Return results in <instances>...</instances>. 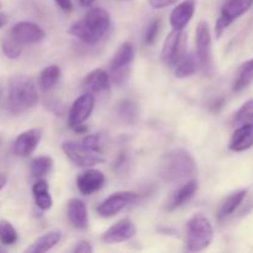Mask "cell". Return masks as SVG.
Segmentation results:
<instances>
[{
  "mask_svg": "<svg viewBox=\"0 0 253 253\" xmlns=\"http://www.w3.org/2000/svg\"><path fill=\"white\" fill-rule=\"evenodd\" d=\"M188 36L183 30H173L168 34L162 47V61L166 66L175 67L185 56Z\"/></svg>",
  "mask_w": 253,
  "mask_h": 253,
  "instance_id": "cell-6",
  "label": "cell"
},
{
  "mask_svg": "<svg viewBox=\"0 0 253 253\" xmlns=\"http://www.w3.org/2000/svg\"><path fill=\"white\" fill-rule=\"evenodd\" d=\"M10 36L14 37L21 44H30L41 42L46 37V32L37 24L30 21H21L11 27Z\"/></svg>",
  "mask_w": 253,
  "mask_h": 253,
  "instance_id": "cell-12",
  "label": "cell"
},
{
  "mask_svg": "<svg viewBox=\"0 0 253 253\" xmlns=\"http://www.w3.org/2000/svg\"><path fill=\"white\" fill-rule=\"evenodd\" d=\"M62 150L66 153L67 157L78 167H93L105 162L103 153L95 152L79 141H67L62 143Z\"/></svg>",
  "mask_w": 253,
  "mask_h": 253,
  "instance_id": "cell-7",
  "label": "cell"
},
{
  "mask_svg": "<svg viewBox=\"0 0 253 253\" xmlns=\"http://www.w3.org/2000/svg\"><path fill=\"white\" fill-rule=\"evenodd\" d=\"M6 22H7L6 15L1 14V12H0V29H1L2 26H5V25H6Z\"/></svg>",
  "mask_w": 253,
  "mask_h": 253,
  "instance_id": "cell-40",
  "label": "cell"
},
{
  "mask_svg": "<svg viewBox=\"0 0 253 253\" xmlns=\"http://www.w3.org/2000/svg\"><path fill=\"white\" fill-rule=\"evenodd\" d=\"M246 194H247V190L241 189L232 193L231 195H229V197H227L226 199L220 204L219 211H217V216H219V219L220 220L226 219L227 216L234 214V212L237 210V208L242 204V202H244L245 198H246Z\"/></svg>",
  "mask_w": 253,
  "mask_h": 253,
  "instance_id": "cell-21",
  "label": "cell"
},
{
  "mask_svg": "<svg viewBox=\"0 0 253 253\" xmlns=\"http://www.w3.org/2000/svg\"><path fill=\"white\" fill-rule=\"evenodd\" d=\"M67 216H68L69 222L72 226L78 230H84L88 227L89 217L86 205L84 204L83 200L73 198L68 202L67 205Z\"/></svg>",
  "mask_w": 253,
  "mask_h": 253,
  "instance_id": "cell-18",
  "label": "cell"
},
{
  "mask_svg": "<svg viewBox=\"0 0 253 253\" xmlns=\"http://www.w3.org/2000/svg\"><path fill=\"white\" fill-rule=\"evenodd\" d=\"M83 88L91 94L108 91L110 89V74L101 68L94 69L84 78Z\"/></svg>",
  "mask_w": 253,
  "mask_h": 253,
  "instance_id": "cell-19",
  "label": "cell"
},
{
  "mask_svg": "<svg viewBox=\"0 0 253 253\" xmlns=\"http://www.w3.org/2000/svg\"><path fill=\"white\" fill-rule=\"evenodd\" d=\"M17 241V232L11 222L7 220H0V242L5 246L14 245Z\"/></svg>",
  "mask_w": 253,
  "mask_h": 253,
  "instance_id": "cell-29",
  "label": "cell"
},
{
  "mask_svg": "<svg viewBox=\"0 0 253 253\" xmlns=\"http://www.w3.org/2000/svg\"><path fill=\"white\" fill-rule=\"evenodd\" d=\"M197 169L198 166L194 157L187 150L175 148L161 158L158 174L163 182L178 183L193 177Z\"/></svg>",
  "mask_w": 253,
  "mask_h": 253,
  "instance_id": "cell-2",
  "label": "cell"
},
{
  "mask_svg": "<svg viewBox=\"0 0 253 253\" xmlns=\"http://www.w3.org/2000/svg\"><path fill=\"white\" fill-rule=\"evenodd\" d=\"M61 77V69L56 64L42 69L39 76V86L42 91H48L53 88Z\"/></svg>",
  "mask_w": 253,
  "mask_h": 253,
  "instance_id": "cell-25",
  "label": "cell"
},
{
  "mask_svg": "<svg viewBox=\"0 0 253 253\" xmlns=\"http://www.w3.org/2000/svg\"><path fill=\"white\" fill-rule=\"evenodd\" d=\"M39 103V91L35 82L27 76H14L9 81L7 105L11 113L20 114Z\"/></svg>",
  "mask_w": 253,
  "mask_h": 253,
  "instance_id": "cell-3",
  "label": "cell"
},
{
  "mask_svg": "<svg viewBox=\"0 0 253 253\" xmlns=\"http://www.w3.org/2000/svg\"><path fill=\"white\" fill-rule=\"evenodd\" d=\"M81 142L95 152L103 153L105 151L108 140H106V136L104 133H94V135L85 136Z\"/></svg>",
  "mask_w": 253,
  "mask_h": 253,
  "instance_id": "cell-30",
  "label": "cell"
},
{
  "mask_svg": "<svg viewBox=\"0 0 253 253\" xmlns=\"http://www.w3.org/2000/svg\"><path fill=\"white\" fill-rule=\"evenodd\" d=\"M56 4L61 7L64 11H71L73 9V4H72V0H54Z\"/></svg>",
  "mask_w": 253,
  "mask_h": 253,
  "instance_id": "cell-36",
  "label": "cell"
},
{
  "mask_svg": "<svg viewBox=\"0 0 253 253\" xmlns=\"http://www.w3.org/2000/svg\"><path fill=\"white\" fill-rule=\"evenodd\" d=\"M0 252H4V249H2V247H0Z\"/></svg>",
  "mask_w": 253,
  "mask_h": 253,
  "instance_id": "cell-41",
  "label": "cell"
},
{
  "mask_svg": "<svg viewBox=\"0 0 253 253\" xmlns=\"http://www.w3.org/2000/svg\"><path fill=\"white\" fill-rule=\"evenodd\" d=\"M126 162H127V158H126L125 153H121V156L119 157V160L116 161V169H121V168L126 165Z\"/></svg>",
  "mask_w": 253,
  "mask_h": 253,
  "instance_id": "cell-37",
  "label": "cell"
},
{
  "mask_svg": "<svg viewBox=\"0 0 253 253\" xmlns=\"http://www.w3.org/2000/svg\"><path fill=\"white\" fill-rule=\"evenodd\" d=\"M135 57V49L130 42H125L119 47L110 61L111 78L115 83L121 84L128 77V69Z\"/></svg>",
  "mask_w": 253,
  "mask_h": 253,
  "instance_id": "cell-8",
  "label": "cell"
},
{
  "mask_svg": "<svg viewBox=\"0 0 253 253\" xmlns=\"http://www.w3.org/2000/svg\"><path fill=\"white\" fill-rule=\"evenodd\" d=\"M105 184V175L101 170L88 169L77 178V188L83 195H91Z\"/></svg>",
  "mask_w": 253,
  "mask_h": 253,
  "instance_id": "cell-15",
  "label": "cell"
},
{
  "mask_svg": "<svg viewBox=\"0 0 253 253\" xmlns=\"http://www.w3.org/2000/svg\"><path fill=\"white\" fill-rule=\"evenodd\" d=\"M195 44H197V59L200 69L207 77L215 74L214 57H212L211 31L207 21H200L195 31Z\"/></svg>",
  "mask_w": 253,
  "mask_h": 253,
  "instance_id": "cell-5",
  "label": "cell"
},
{
  "mask_svg": "<svg viewBox=\"0 0 253 253\" xmlns=\"http://www.w3.org/2000/svg\"><path fill=\"white\" fill-rule=\"evenodd\" d=\"M41 131L39 128H30L20 133L14 141V153L19 157H29L34 153L41 141Z\"/></svg>",
  "mask_w": 253,
  "mask_h": 253,
  "instance_id": "cell-14",
  "label": "cell"
},
{
  "mask_svg": "<svg viewBox=\"0 0 253 253\" xmlns=\"http://www.w3.org/2000/svg\"><path fill=\"white\" fill-rule=\"evenodd\" d=\"M198 59L197 56L193 54H185L179 63L175 66V77L177 78H188V77L193 76L198 69Z\"/></svg>",
  "mask_w": 253,
  "mask_h": 253,
  "instance_id": "cell-26",
  "label": "cell"
},
{
  "mask_svg": "<svg viewBox=\"0 0 253 253\" xmlns=\"http://www.w3.org/2000/svg\"><path fill=\"white\" fill-rule=\"evenodd\" d=\"M137 200L138 194L133 192L114 193L99 205L96 211L101 217H113Z\"/></svg>",
  "mask_w": 253,
  "mask_h": 253,
  "instance_id": "cell-10",
  "label": "cell"
},
{
  "mask_svg": "<svg viewBox=\"0 0 253 253\" xmlns=\"http://www.w3.org/2000/svg\"><path fill=\"white\" fill-rule=\"evenodd\" d=\"M7 183V177L4 174V173H0V190L6 185Z\"/></svg>",
  "mask_w": 253,
  "mask_h": 253,
  "instance_id": "cell-38",
  "label": "cell"
},
{
  "mask_svg": "<svg viewBox=\"0 0 253 253\" xmlns=\"http://www.w3.org/2000/svg\"><path fill=\"white\" fill-rule=\"evenodd\" d=\"M22 48H24V44L20 43L19 41H16V40L11 36L6 37L1 43L2 52H4L5 56L10 59H16L17 57L21 54Z\"/></svg>",
  "mask_w": 253,
  "mask_h": 253,
  "instance_id": "cell-32",
  "label": "cell"
},
{
  "mask_svg": "<svg viewBox=\"0 0 253 253\" xmlns=\"http://www.w3.org/2000/svg\"><path fill=\"white\" fill-rule=\"evenodd\" d=\"M178 0H148V4L152 9H165L170 5L177 4Z\"/></svg>",
  "mask_w": 253,
  "mask_h": 253,
  "instance_id": "cell-34",
  "label": "cell"
},
{
  "mask_svg": "<svg viewBox=\"0 0 253 253\" xmlns=\"http://www.w3.org/2000/svg\"><path fill=\"white\" fill-rule=\"evenodd\" d=\"M160 26H161L160 19L152 20V21L147 25V27H146L145 30V34H143V40H145L146 44L155 43L158 32H160Z\"/></svg>",
  "mask_w": 253,
  "mask_h": 253,
  "instance_id": "cell-33",
  "label": "cell"
},
{
  "mask_svg": "<svg viewBox=\"0 0 253 253\" xmlns=\"http://www.w3.org/2000/svg\"><path fill=\"white\" fill-rule=\"evenodd\" d=\"M198 192V182L195 179L188 180L187 183L182 185V187L178 188L177 190L170 194V197L168 198L167 203H166V209L168 211H173V210L178 209V208L183 207L184 204H187Z\"/></svg>",
  "mask_w": 253,
  "mask_h": 253,
  "instance_id": "cell-17",
  "label": "cell"
},
{
  "mask_svg": "<svg viewBox=\"0 0 253 253\" xmlns=\"http://www.w3.org/2000/svg\"><path fill=\"white\" fill-rule=\"evenodd\" d=\"M136 230L135 224L130 219H123L109 227L101 236L105 244H120L135 237Z\"/></svg>",
  "mask_w": 253,
  "mask_h": 253,
  "instance_id": "cell-13",
  "label": "cell"
},
{
  "mask_svg": "<svg viewBox=\"0 0 253 253\" xmlns=\"http://www.w3.org/2000/svg\"><path fill=\"white\" fill-rule=\"evenodd\" d=\"M195 6H197L195 0H184L172 10L169 21L173 30H184V27L194 16Z\"/></svg>",
  "mask_w": 253,
  "mask_h": 253,
  "instance_id": "cell-16",
  "label": "cell"
},
{
  "mask_svg": "<svg viewBox=\"0 0 253 253\" xmlns=\"http://www.w3.org/2000/svg\"><path fill=\"white\" fill-rule=\"evenodd\" d=\"M32 194H34L35 203H36L37 208L43 211L51 209L53 205V199H52L51 194H49L48 183L44 179H39L32 187Z\"/></svg>",
  "mask_w": 253,
  "mask_h": 253,
  "instance_id": "cell-22",
  "label": "cell"
},
{
  "mask_svg": "<svg viewBox=\"0 0 253 253\" xmlns=\"http://www.w3.org/2000/svg\"><path fill=\"white\" fill-rule=\"evenodd\" d=\"M62 239V234L59 231H49L43 236L39 237L30 247H27L26 252L30 253H42L53 249L59 244Z\"/></svg>",
  "mask_w": 253,
  "mask_h": 253,
  "instance_id": "cell-23",
  "label": "cell"
},
{
  "mask_svg": "<svg viewBox=\"0 0 253 253\" xmlns=\"http://www.w3.org/2000/svg\"><path fill=\"white\" fill-rule=\"evenodd\" d=\"M0 6H1V4H0Z\"/></svg>",
  "mask_w": 253,
  "mask_h": 253,
  "instance_id": "cell-42",
  "label": "cell"
},
{
  "mask_svg": "<svg viewBox=\"0 0 253 253\" xmlns=\"http://www.w3.org/2000/svg\"><path fill=\"white\" fill-rule=\"evenodd\" d=\"M52 168H53V160L49 156H40L32 161L30 170H31L32 177L41 178L48 174Z\"/></svg>",
  "mask_w": 253,
  "mask_h": 253,
  "instance_id": "cell-27",
  "label": "cell"
},
{
  "mask_svg": "<svg viewBox=\"0 0 253 253\" xmlns=\"http://www.w3.org/2000/svg\"><path fill=\"white\" fill-rule=\"evenodd\" d=\"M74 253H91L93 252V247H91L90 242L88 241H81L76 245L73 249Z\"/></svg>",
  "mask_w": 253,
  "mask_h": 253,
  "instance_id": "cell-35",
  "label": "cell"
},
{
  "mask_svg": "<svg viewBox=\"0 0 253 253\" xmlns=\"http://www.w3.org/2000/svg\"><path fill=\"white\" fill-rule=\"evenodd\" d=\"M253 0H225L221 6V15L217 19L215 32L216 36L220 37L222 32L232 24L236 19L249 11Z\"/></svg>",
  "mask_w": 253,
  "mask_h": 253,
  "instance_id": "cell-9",
  "label": "cell"
},
{
  "mask_svg": "<svg viewBox=\"0 0 253 253\" xmlns=\"http://www.w3.org/2000/svg\"><path fill=\"white\" fill-rule=\"evenodd\" d=\"M253 146V125H241L234 131L229 147L234 152H244Z\"/></svg>",
  "mask_w": 253,
  "mask_h": 253,
  "instance_id": "cell-20",
  "label": "cell"
},
{
  "mask_svg": "<svg viewBox=\"0 0 253 253\" xmlns=\"http://www.w3.org/2000/svg\"><path fill=\"white\" fill-rule=\"evenodd\" d=\"M110 24V15L106 10L93 7L86 12L84 19L74 21L69 26L68 34L86 44H96L105 36Z\"/></svg>",
  "mask_w": 253,
  "mask_h": 253,
  "instance_id": "cell-1",
  "label": "cell"
},
{
  "mask_svg": "<svg viewBox=\"0 0 253 253\" xmlns=\"http://www.w3.org/2000/svg\"><path fill=\"white\" fill-rule=\"evenodd\" d=\"M214 239V229L204 215H195L187 225V247L192 252L204 251L210 246Z\"/></svg>",
  "mask_w": 253,
  "mask_h": 253,
  "instance_id": "cell-4",
  "label": "cell"
},
{
  "mask_svg": "<svg viewBox=\"0 0 253 253\" xmlns=\"http://www.w3.org/2000/svg\"><path fill=\"white\" fill-rule=\"evenodd\" d=\"M235 123L239 126L253 125V99L247 100L235 115Z\"/></svg>",
  "mask_w": 253,
  "mask_h": 253,
  "instance_id": "cell-31",
  "label": "cell"
},
{
  "mask_svg": "<svg viewBox=\"0 0 253 253\" xmlns=\"http://www.w3.org/2000/svg\"><path fill=\"white\" fill-rule=\"evenodd\" d=\"M95 105V98L91 93H84L83 95L78 96L72 104L68 113V124L71 127L76 128L77 126L82 125L89 116L91 115Z\"/></svg>",
  "mask_w": 253,
  "mask_h": 253,
  "instance_id": "cell-11",
  "label": "cell"
},
{
  "mask_svg": "<svg viewBox=\"0 0 253 253\" xmlns=\"http://www.w3.org/2000/svg\"><path fill=\"white\" fill-rule=\"evenodd\" d=\"M116 111H118L119 118L123 121H125L126 124L135 123L138 115L137 106L130 99H125V100L120 101L118 108H116Z\"/></svg>",
  "mask_w": 253,
  "mask_h": 253,
  "instance_id": "cell-28",
  "label": "cell"
},
{
  "mask_svg": "<svg viewBox=\"0 0 253 253\" xmlns=\"http://www.w3.org/2000/svg\"><path fill=\"white\" fill-rule=\"evenodd\" d=\"M78 1L82 6L88 7V6H90V5H93V2L95 1V0H78Z\"/></svg>",
  "mask_w": 253,
  "mask_h": 253,
  "instance_id": "cell-39",
  "label": "cell"
},
{
  "mask_svg": "<svg viewBox=\"0 0 253 253\" xmlns=\"http://www.w3.org/2000/svg\"><path fill=\"white\" fill-rule=\"evenodd\" d=\"M253 82V58L249 59L245 62L241 67H240L239 72L236 74L234 84H232V90L234 91H241L245 88L250 85Z\"/></svg>",
  "mask_w": 253,
  "mask_h": 253,
  "instance_id": "cell-24",
  "label": "cell"
}]
</instances>
